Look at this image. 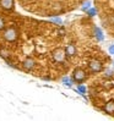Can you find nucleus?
I'll return each instance as SVG.
<instances>
[{"label": "nucleus", "instance_id": "1", "mask_svg": "<svg viewBox=\"0 0 114 121\" xmlns=\"http://www.w3.org/2000/svg\"><path fill=\"white\" fill-rule=\"evenodd\" d=\"M17 38H18V32L16 31V28L10 27V28H8V30H5V32H4V39L6 42L12 43V42L17 40Z\"/></svg>", "mask_w": 114, "mask_h": 121}, {"label": "nucleus", "instance_id": "2", "mask_svg": "<svg viewBox=\"0 0 114 121\" xmlns=\"http://www.w3.org/2000/svg\"><path fill=\"white\" fill-rule=\"evenodd\" d=\"M86 72L81 69V67H77L74 70V72H73V80L76 82V83H82L85 80H86Z\"/></svg>", "mask_w": 114, "mask_h": 121}, {"label": "nucleus", "instance_id": "3", "mask_svg": "<svg viewBox=\"0 0 114 121\" xmlns=\"http://www.w3.org/2000/svg\"><path fill=\"white\" fill-rule=\"evenodd\" d=\"M52 56L54 61L56 62H63L66 58V53H65V49H60V48H56L55 50L52 53Z\"/></svg>", "mask_w": 114, "mask_h": 121}, {"label": "nucleus", "instance_id": "4", "mask_svg": "<svg viewBox=\"0 0 114 121\" xmlns=\"http://www.w3.org/2000/svg\"><path fill=\"white\" fill-rule=\"evenodd\" d=\"M88 69H90L91 72L97 73V72H101L103 70V65H102V62L98 61V60H91L88 62Z\"/></svg>", "mask_w": 114, "mask_h": 121}, {"label": "nucleus", "instance_id": "5", "mask_svg": "<svg viewBox=\"0 0 114 121\" xmlns=\"http://www.w3.org/2000/svg\"><path fill=\"white\" fill-rule=\"evenodd\" d=\"M0 6L4 10L10 11V10H14V8H15V1L14 0H0Z\"/></svg>", "mask_w": 114, "mask_h": 121}, {"label": "nucleus", "instance_id": "6", "mask_svg": "<svg viewBox=\"0 0 114 121\" xmlns=\"http://www.w3.org/2000/svg\"><path fill=\"white\" fill-rule=\"evenodd\" d=\"M65 53H66V56H69V58H74L77 54V49L74 44H68L65 47Z\"/></svg>", "mask_w": 114, "mask_h": 121}, {"label": "nucleus", "instance_id": "7", "mask_svg": "<svg viewBox=\"0 0 114 121\" xmlns=\"http://www.w3.org/2000/svg\"><path fill=\"white\" fill-rule=\"evenodd\" d=\"M34 65H36V62H34V60H33L32 58H26V59L23 60V62H22V67H23L25 70H27V71L32 70V69L34 67Z\"/></svg>", "mask_w": 114, "mask_h": 121}, {"label": "nucleus", "instance_id": "8", "mask_svg": "<svg viewBox=\"0 0 114 121\" xmlns=\"http://www.w3.org/2000/svg\"><path fill=\"white\" fill-rule=\"evenodd\" d=\"M104 111L108 114H114V100L107 102L104 105Z\"/></svg>", "mask_w": 114, "mask_h": 121}, {"label": "nucleus", "instance_id": "9", "mask_svg": "<svg viewBox=\"0 0 114 121\" xmlns=\"http://www.w3.org/2000/svg\"><path fill=\"white\" fill-rule=\"evenodd\" d=\"M95 34H96V38H97L98 42H102V40L104 39L103 32H102V30H101L99 27H96V28H95Z\"/></svg>", "mask_w": 114, "mask_h": 121}, {"label": "nucleus", "instance_id": "10", "mask_svg": "<svg viewBox=\"0 0 114 121\" xmlns=\"http://www.w3.org/2000/svg\"><path fill=\"white\" fill-rule=\"evenodd\" d=\"M0 56H1L3 59L8 60L9 56H10V52L8 50V49H5V48H0Z\"/></svg>", "mask_w": 114, "mask_h": 121}, {"label": "nucleus", "instance_id": "11", "mask_svg": "<svg viewBox=\"0 0 114 121\" xmlns=\"http://www.w3.org/2000/svg\"><path fill=\"white\" fill-rule=\"evenodd\" d=\"M73 78H70V77H68V76H65V77H63V80H61V82L65 84L66 87H73Z\"/></svg>", "mask_w": 114, "mask_h": 121}, {"label": "nucleus", "instance_id": "12", "mask_svg": "<svg viewBox=\"0 0 114 121\" xmlns=\"http://www.w3.org/2000/svg\"><path fill=\"white\" fill-rule=\"evenodd\" d=\"M77 93H80L81 95H85L86 94V87H85L83 84L79 83V86H77Z\"/></svg>", "mask_w": 114, "mask_h": 121}, {"label": "nucleus", "instance_id": "13", "mask_svg": "<svg viewBox=\"0 0 114 121\" xmlns=\"http://www.w3.org/2000/svg\"><path fill=\"white\" fill-rule=\"evenodd\" d=\"M90 8H91V1H90V0H87V1H85V3L82 4V6H81V11H87Z\"/></svg>", "mask_w": 114, "mask_h": 121}, {"label": "nucleus", "instance_id": "14", "mask_svg": "<svg viewBox=\"0 0 114 121\" xmlns=\"http://www.w3.org/2000/svg\"><path fill=\"white\" fill-rule=\"evenodd\" d=\"M86 12L88 13V15H90V16H95V15H96V13H97V11H96V9H95V8H92V6H91V8H90V9H88V10H87Z\"/></svg>", "mask_w": 114, "mask_h": 121}, {"label": "nucleus", "instance_id": "15", "mask_svg": "<svg viewBox=\"0 0 114 121\" xmlns=\"http://www.w3.org/2000/svg\"><path fill=\"white\" fill-rule=\"evenodd\" d=\"M50 21H52V22H54V23H56V25H61L63 23V20L60 17H53Z\"/></svg>", "mask_w": 114, "mask_h": 121}, {"label": "nucleus", "instance_id": "16", "mask_svg": "<svg viewBox=\"0 0 114 121\" xmlns=\"http://www.w3.org/2000/svg\"><path fill=\"white\" fill-rule=\"evenodd\" d=\"M4 28H5V21H4V18L1 16H0V31L4 30Z\"/></svg>", "mask_w": 114, "mask_h": 121}, {"label": "nucleus", "instance_id": "17", "mask_svg": "<svg viewBox=\"0 0 114 121\" xmlns=\"http://www.w3.org/2000/svg\"><path fill=\"white\" fill-rule=\"evenodd\" d=\"M108 52H109V54H110V55H114V44L109 45V48H108Z\"/></svg>", "mask_w": 114, "mask_h": 121}, {"label": "nucleus", "instance_id": "18", "mask_svg": "<svg viewBox=\"0 0 114 121\" xmlns=\"http://www.w3.org/2000/svg\"><path fill=\"white\" fill-rule=\"evenodd\" d=\"M112 73H113V72H112V70H107V71H105V76H107V77H110Z\"/></svg>", "mask_w": 114, "mask_h": 121}, {"label": "nucleus", "instance_id": "19", "mask_svg": "<svg viewBox=\"0 0 114 121\" xmlns=\"http://www.w3.org/2000/svg\"><path fill=\"white\" fill-rule=\"evenodd\" d=\"M112 21H113V23H114V16H113V18H112Z\"/></svg>", "mask_w": 114, "mask_h": 121}]
</instances>
